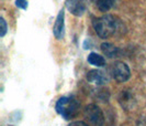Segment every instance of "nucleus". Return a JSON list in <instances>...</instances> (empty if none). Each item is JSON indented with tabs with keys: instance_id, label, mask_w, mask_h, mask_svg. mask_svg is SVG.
<instances>
[{
	"instance_id": "8",
	"label": "nucleus",
	"mask_w": 146,
	"mask_h": 126,
	"mask_svg": "<svg viewBox=\"0 0 146 126\" xmlns=\"http://www.w3.org/2000/svg\"><path fill=\"white\" fill-rule=\"evenodd\" d=\"M119 102H120L122 107L129 110L130 107L133 106V103L135 102V100H134L133 94H132L130 91L124 90V91H121V93L119 95Z\"/></svg>"
},
{
	"instance_id": "9",
	"label": "nucleus",
	"mask_w": 146,
	"mask_h": 126,
	"mask_svg": "<svg viewBox=\"0 0 146 126\" xmlns=\"http://www.w3.org/2000/svg\"><path fill=\"white\" fill-rule=\"evenodd\" d=\"M101 51L103 52V54L106 57H108L110 59L112 58H117L120 53V50L119 48H117L115 45H113L112 43H109V42H103L101 44Z\"/></svg>"
},
{
	"instance_id": "6",
	"label": "nucleus",
	"mask_w": 146,
	"mask_h": 126,
	"mask_svg": "<svg viewBox=\"0 0 146 126\" xmlns=\"http://www.w3.org/2000/svg\"><path fill=\"white\" fill-rule=\"evenodd\" d=\"M53 32H54V36L57 40H62L65 36V12H64V9H62L56 17Z\"/></svg>"
},
{
	"instance_id": "7",
	"label": "nucleus",
	"mask_w": 146,
	"mask_h": 126,
	"mask_svg": "<svg viewBox=\"0 0 146 126\" xmlns=\"http://www.w3.org/2000/svg\"><path fill=\"white\" fill-rule=\"evenodd\" d=\"M87 81L97 85H102L108 82V76L99 70H90L87 73Z\"/></svg>"
},
{
	"instance_id": "5",
	"label": "nucleus",
	"mask_w": 146,
	"mask_h": 126,
	"mask_svg": "<svg viewBox=\"0 0 146 126\" xmlns=\"http://www.w3.org/2000/svg\"><path fill=\"white\" fill-rule=\"evenodd\" d=\"M88 0H66L65 6L70 13L76 17H81L87 9Z\"/></svg>"
},
{
	"instance_id": "14",
	"label": "nucleus",
	"mask_w": 146,
	"mask_h": 126,
	"mask_svg": "<svg viewBox=\"0 0 146 126\" xmlns=\"http://www.w3.org/2000/svg\"><path fill=\"white\" fill-rule=\"evenodd\" d=\"M68 126H90V125L88 123H86V122H82V121H76V122L70 123Z\"/></svg>"
},
{
	"instance_id": "10",
	"label": "nucleus",
	"mask_w": 146,
	"mask_h": 126,
	"mask_svg": "<svg viewBox=\"0 0 146 126\" xmlns=\"http://www.w3.org/2000/svg\"><path fill=\"white\" fill-rule=\"evenodd\" d=\"M95 7L101 12H108L114 6L115 0H91Z\"/></svg>"
},
{
	"instance_id": "15",
	"label": "nucleus",
	"mask_w": 146,
	"mask_h": 126,
	"mask_svg": "<svg viewBox=\"0 0 146 126\" xmlns=\"http://www.w3.org/2000/svg\"><path fill=\"white\" fill-rule=\"evenodd\" d=\"M9 126H12V125H9Z\"/></svg>"
},
{
	"instance_id": "3",
	"label": "nucleus",
	"mask_w": 146,
	"mask_h": 126,
	"mask_svg": "<svg viewBox=\"0 0 146 126\" xmlns=\"http://www.w3.org/2000/svg\"><path fill=\"white\" fill-rule=\"evenodd\" d=\"M84 116L91 126H102L104 123L102 111L96 104H89L85 107Z\"/></svg>"
},
{
	"instance_id": "12",
	"label": "nucleus",
	"mask_w": 146,
	"mask_h": 126,
	"mask_svg": "<svg viewBox=\"0 0 146 126\" xmlns=\"http://www.w3.org/2000/svg\"><path fill=\"white\" fill-rule=\"evenodd\" d=\"M7 30H8V27H7V22H6V20L1 17L0 18V37H5L6 36V33H7Z\"/></svg>"
},
{
	"instance_id": "11",
	"label": "nucleus",
	"mask_w": 146,
	"mask_h": 126,
	"mask_svg": "<svg viewBox=\"0 0 146 126\" xmlns=\"http://www.w3.org/2000/svg\"><path fill=\"white\" fill-rule=\"evenodd\" d=\"M87 61L92 64V65H96L97 67H101L103 65H106V60L103 58L102 55L96 53V52H91L87 58Z\"/></svg>"
},
{
	"instance_id": "13",
	"label": "nucleus",
	"mask_w": 146,
	"mask_h": 126,
	"mask_svg": "<svg viewBox=\"0 0 146 126\" xmlns=\"http://www.w3.org/2000/svg\"><path fill=\"white\" fill-rule=\"evenodd\" d=\"M15 6L20 9L25 10L28 8V0H15Z\"/></svg>"
},
{
	"instance_id": "1",
	"label": "nucleus",
	"mask_w": 146,
	"mask_h": 126,
	"mask_svg": "<svg viewBox=\"0 0 146 126\" xmlns=\"http://www.w3.org/2000/svg\"><path fill=\"white\" fill-rule=\"evenodd\" d=\"M92 27L101 39H108L124 32V23L113 15H104L92 20Z\"/></svg>"
},
{
	"instance_id": "4",
	"label": "nucleus",
	"mask_w": 146,
	"mask_h": 126,
	"mask_svg": "<svg viewBox=\"0 0 146 126\" xmlns=\"http://www.w3.org/2000/svg\"><path fill=\"white\" fill-rule=\"evenodd\" d=\"M111 74L117 82L123 83V82H126L131 77V70L125 62L117 61L112 65Z\"/></svg>"
},
{
	"instance_id": "2",
	"label": "nucleus",
	"mask_w": 146,
	"mask_h": 126,
	"mask_svg": "<svg viewBox=\"0 0 146 126\" xmlns=\"http://www.w3.org/2000/svg\"><path fill=\"white\" fill-rule=\"evenodd\" d=\"M80 104L74 96L60 97L56 103V112L65 119H70L77 115Z\"/></svg>"
}]
</instances>
